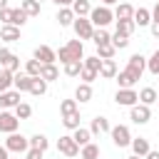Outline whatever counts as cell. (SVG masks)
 Instances as JSON below:
<instances>
[{
    "mask_svg": "<svg viewBox=\"0 0 159 159\" xmlns=\"http://www.w3.org/2000/svg\"><path fill=\"white\" fill-rule=\"evenodd\" d=\"M72 139L77 142V147L82 149V147H87L89 142H92V132L89 129H84V127H80V129H75L72 132Z\"/></svg>",
    "mask_w": 159,
    "mask_h": 159,
    "instance_id": "obj_24",
    "label": "cell"
},
{
    "mask_svg": "<svg viewBox=\"0 0 159 159\" xmlns=\"http://www.w3.org/2000/svg\"><path fill=\"white\" fill-rule=\"evenodd\" d=\"M62 124H65V129H70V132L80 129V112H75V114H67V117H62Z\"/></svg>",
    "mask_w": 159,
    "mask_h": 159,
    "instance_id": "obj_39",
    "label": "cell"
},
{
    "mask_svg": "<svg viewBox=\"0 0 159 159\" xmlns=\"http://www.w3.org/2000/svg\"><path fill=\"white\" fill-rule=\"evenodd\" d=\"M109 137H112V144H114V147H119V149H122V147H129V144H132V139H134L127 124H114V127H112V132H109Z\"/></svg>",
    "mask_w": 159,
    "mask_h": 159,
    "instance_id": "obj_2",
    "label": "cell"
},
{
    "mask_svg": "<svg viewBox=\"0 0 159 159\" xmlns=\"http://www.w3.org/2000/svg\"><path fill=\"white\" fill-rule=\"evenodd\" d=\"M134 20H117V30L114 32H119V35H124V37H132V32H134Z\"/></svg>",
    "mask_w": 159,
    "mask_h": 159,
    "instance_id": "obj_31",
    "label": "cell"
},
{
    "mask_svg": "<svg viewBox=\"0 0 159 159\" xmlns=\"http://www.w3.org/2000/svg\"><path fill=\"white\" fill-rule=\"evenodd\" d=\"M65 47H67V52H70V57H72V60H80V62L84 60V47H82V40H70Z\"/></svg>",
    "mask_w": 159,
    "mask_h": 159,
    "instance_id": "obj_19",
    "label": "cell"
},
{
    "mask_svg": "<svg viewBox=\"0 0 159 159\" xmlns=\"http://www.w3.org/2000/svg\"><path fill=\"white\" fill-rule=\"evenodd\" d=\"M129 147H132V154H134V157H142V159L152 152V147H149V139H147V137H134Z\"/></svg>",
    "mask_w": 159,
    "mask_h": 159,
    "instance_id": "obj_11",
    "label": "cell"
},
{
    "mask_svg": "<svg viewBox=\"0 0 159 159\" xmlns=\"http://www.w3.org/2000/svg\"><path fill=\"white\" fill-rule=\"evenodd\" d=\"M89 20H92V25H94V27H107L109 22H114V10H112V7H107V5L92 7Z\"/></svg>",
    "mask_w": 159,
    "mask_h": 159,
    "instance_id": "obj_1",
    "label": "cell"
},
{
    "mask_svg": "<svg viewBox=\"0 0 159 159\" xmlns=\"http://www.w3.org/2000/svg\"><path fill=\"white\" fill-rule=\"evenodd\" d=\"M17 127H20V119L15 117V112L2 109V112H0V132L12 134V132H17Z\"/></svg>",
    "mask_w": 159,
    "mask_h": 159,
    "instance_id": "obj_8",
    "label": "cell"
},
{
    "mask_svg": "<svg viewBox=\"0 0 159 159\" xmlns=\"http://www.w3.org/2000/svg\"><path fill=\"white\" fill-rule=\"evenodd\" d=\"M15 10H17V7H5V10L0 12L2 25H15Z\"/></svg>",
    "mask_w": 159,
    "mask_h": 159,
    "instance_id": "obj_43",
    "label": "cell"
},
{
    "mask_svg": "<svg viewBox=\"0 0 159 159\" xmlns=\"http://www.w3.org/2000/svg\"><path fill=\"white\" fill-rule=\"evenodd\" d=\"M5 7H7V0H0V12H2Z\"/></svg>",
    "mask_w": 159,
    "mask_h": 159,
    "instance_id": "obj_55",
    "label": "cell"
},
{
    "mask_svg": "<svg viewBox=\"0 0 159 159\" xmlns=\"http://www.w3.org/2000/svg\"><path fill=\"white\" fill-rule=\"evenodd\" d=\"M0 40H5V42H17V40H20V27H15V25H2V27H0Z\"/></svg>",
    "mask_w": 159,
    "mask_h": 159,
    "instance_id": "obj_18",
    "label": "cell"
},
{
    "mask_svg": "<svg viewBox=\"0 0 159 159\" xmlns=\"http://www.w3.org/2000/svg\"><path fill=\"white\" fill-rule=\"evenodd\" d=\"M32 57H35L37 62H42V65H55L57 52H55L52 47H47V45H37V47H35V52H32Z\"/></svg>",
    "mask_w": 159,
    "mask_h": 159,
    "instance_id": "obj_10",
    "label": "cell"
},
{
    "mask_svg": "<svg viewBox=\"0 0 159 159\" xmlns=\"http://www.w3.org/2000/svg\"><path fill=\"white\" fill-rule=\"evenodd\" d=\"M15 117H17V119H30V117H32V107H30L27 102H20V104L15 107Z\"/></svg>",
    "mask_w": 159,
    "mask_h": 159,
    "instance_id": "obj_40",
    "label": "cell"
},
{
    "mask_svg": "<svg viewBox=\"0 0 159 159\" xmlns=\"http://www.w3.org/2000/svg\"><path fill=\"white\" fill-rule=\"evenodd\" d=\"M40 72H42V62H37L35 57L25 62V75H30V77H40Z\"/></svg>",
    "mask_w": 159,
    "mask_h": 159,
    "instance_id": "obj_34",
    "label": "cell"
},
{
    "mask_svg": "<svg viewBox=\"0 0 159 159\" xmlns=\"http://www.w3.org/2000/svg\"><path fill=\"white\" fill-rule=\"evenodd\" d=\"M117 62L114 60H102V67H99V77H104V80H114L117 77Z\"/></svg>",
    "mask_w": 159,
    "mask_h": 159,
    "instance_id": "obj_20",
    "label": "cell"
},
{
    "mask_svg": "<svg viewBox=\"0 0 159 159\" xmlns=\"http://www.w3.org/2000/svg\"><path fill=\"white\" fill-rule=\"evenodd\" d=\"M80 157H82V159H99V147H97L94 142H89L87 147L80 149Z\"/></svg>",
    "mask_w": 159,
    "mask_h": 159,
    "instance_id": "obj_33",
    "label": "cell"
},
{
    "mask_svg": "<svg viewBox=\"0 0 159 159\" xmlns=\"http://www.w3.org/2000/svg\"><path fill=\"white\" fill-rule=\"evenodd\" d=\"M82 65H84L87 70H94V72H99V67H102V60H99L97 55H92V57H84V60H82Z\"/></svg>",
    "mask_w": 159,
    "mask_h": 159,
    "instance_id": "obj_41",
    "label": "cell"
},
{
    "mask_svg": "<svg viewBox=\"0 0 159 159\" xmlns=\"http://www.w3.org/2000/svg\"><path fill=\"white\" fill-rule=\"evenodd\" d=\"M114 52H117V50H114V45H112V42H107V45H99V47H97V57H99V60H112V57H114Z\"/></svg>",
    "mask_w": 159,
    "mask_h": 159,
    "instance_id": "obj_38",
    "label": "cell"
},
{
    "mask_svg": "<svg viewBox=\"0 0 159 159\" xmlns=\"http://www.w3.org/2000/svg\"><path fill=\"white\" fill-rule=\"evenodd\" d=\"M89 132H92V134H107V132H112V124H109L107 117H94Z\"/></svg>",
    "mask_w": 159,
    "mask_h": 159,
    "instance_id": "obj_17",
    "label": "cell"
},
{
    "mask_svg": "<svg viewBox=\"0 0 159 159\" xmlns=\"http://www.w3.org/2000/svg\"><path fill=\"white\" fill-rule=\"evenodd\" d=\"M30 149H40V152H47L50 149V142L45 134H32L30 137Z\"/></svg>",
    "mask_w": 159,
    "mask_h": 159,
    "instance_id": "obj_29",
    "label": "cell"
},
{
    "mask_svg": "<svg viewBox=\"0 0 159 159\" xmlns=\"http://www.w3.org/2000/svg\"><path fill=\"white\" fill-rule=\"evenodd\" d=\"M157 102H159V92H157L154 87H142V89H139V104L152 107V104H157Z\"/></svg>",
    "mask_w": 159,
    "mask_h": 159,
    "instance_id": "obj_13",
    "label": "cell"
},
{
    "mask_svg": "<svg viewBox=\"0 0 159 159\" xmlns=\"http://www.w3.org/2000/svg\"><path fill=\"white\" fill-rule=\"evenodd\" d=\"M47 92V82L42 80V77H32V87H30V94H35V97H42Z\"/></svg>",
    "mask_w": 159,
    "mask_h": 159,
    "instance_id": "obj_32",
    "label": "cell"
},
{
    "mask_svg": "<svg viewBox=\"0 0 159 159\" xmlns=\"http://www.w3.org/2000/svg\"><path fill=\"white\" fill-rule=\"evenodd\" d=\"M40 77L50 84V82H55L57 77H60V70H57V65H42V72H40Z\"/></svg>",
    "mask_w": 159,
    "mask_h": 159,
    "instance_id": "obj_28",
    "label": "cell"
},
{
    "mask_svg": "<svg viewBox=\"0 0 159 159\" xmlns=\"http://www.w3.org/2000/svg\"><path fill=\"white\" fill-rule=\"evenodd\" d=\"M37 2H45V0H37Z\"/></svg>",
    "mask_w": 159,
    "mask_h": 159,
    "instance_id": "obj_57",
    "label": "cell"
},
{
    "mask_svg": "<svg viewBox=\"0 0 159 159\" xmlns=\"http://www.w3.org/2000/svg\"><path fill=\"white\" fill-rule=\"evenodd\" d=\"M7 70H10L12 75H17V70H20V57H17V55H12V60H10V65H7Z\"/></svg>",
    "mask_w": 159,
    "mask_h": 159,
    "instance_id": "obj_47",
    "label": "cell"
},
{
    "mask_svg": "<svg viewBox=\"0 0 159 159\" xmlns=\"http://www.w3.org/2000/svg\"><path fill=\"white\" fill-rule=\"evenodd\" d=\"M134 10H137V7H132L129 2H119V5L114 7V22H117V20H134Z\"/></svg>",
    "mask_w": 159,
    "mask_h": 159,
    "instance_id": "obj_14",
    "label": "cell"
},
{
    "mask_svg": "<svg viewBox=\"0 0 159 159\" xmlns=\"http://www.w3.org/2000/svg\"><path fill=\"white\" fill-rule=\"evenodd\" d=\"M72 12H75L77 17H89V12H92L89 0H75V2H72Z\"/></svg>",
    "mask_w": 159,
    "mask_h": 159,
    "instance_id": "obj_26",
    "label": "cell"
},
{
    "mask_svg": "<svg viewBox=\"0 0 159 159\" xmlns=\"http://www.w3.org/2000/svg\"><path fill=\"white\" fill-rule=\"evenodd\" d=\"M57 60H60L62 65H67V62H72V57H70V52H67V47H60V50H57Z\"/></svg>",
    "mask_w": 159,
    "mask_h": 159,
    "instance_id": "obj_46",
    "label": "cell"
},
{
    "mask_svg": "<svg viewBox=\"0 0 159 159\" xmlns=\"http://www.w3.org/2000/svg\"><path fill=\"white\" fill-rule=\"evenodd\" d=\"M12 80H15V75H12L10 70L0 67V94H2V92H7V89L12 87Z\"/></svg>",
    "mask_w": 159,
    "mask_h": 159,
    "instance_id": "obj_30",
    "label": "cell"
},
{
    "mask_svg": "<svg viewBox=\"0 0 159 159\" xmlns=\"http://www.w3.org/2000/svg\"><path fill=\"white\" fill-rule=\"evenodd\" d=\"M52 2H55L57 7H72V2H75V0H52Z\"/></svg>",
    "mask_w": 159,
    "mask_h": 159,
    "instance_id": "obj_49",
    "label": "cell"
},
{
    "mask_svg": "<svg viewBox=\"0 0 159 159\" xmlns=\"http://www.w3.org/2000/svg\"><path fill=\"white\" fill-rule=\"evenodd\" d=\"M42 154H45V152H40V149H27L25 157H30V159H42Z\"/></svg>",
    "mask_w": 159,
    "mask_h": 159,
    "instance_id": "obj_48",
    "label": "cell"
},
{
    "mask_svg": "<svg viewBox=\"0 0 159 159\" xmlns=\"http://www.w3.org/2000/svg\"><path fill=\"white\" fill-rule=\"evenodd\" d=\"M114 102L119 107H134V104H139V92H134V89H117L114 92Z\"/></svg>",
    "mask_w": 159,
    "mask_h": 159,
    "instance_id": "obj_7",
    "label": "cell"
},
{
    "mask_svg": "<svg viewBox=\"0 0 159 159\" xmlns=\"http://www.w3.org/2000/svg\"><path fill=\"white\" fill-rule=\"evenodd\" d=\"M92 42L99 47V45H107L112 42V35L107 32V27H94V35H92Z\"/></svg>",
    "mask_w": 159,
    "mask_h": 159,
    "instance_id": "obj_27",
    "label": "cell"
},
{
    "mask_svg": "<svg viewBox=\"0 0 159 159\" xmlns=\"http://www.w3.org/2000/svg\"><path fill=\"white\" fill-rule=\"evenodd\" d=\"M112 45H114V50H124V47L129 45V37H124V35L114 32V35H112Z\"/></svg>",
    "mask_w": 159,
    "mask_h": 159,
    "instance_id": "obj_44",
    "label": "cell"
},
{
    "mask_svg": "<svg viewBox=\"0 0 159 159\" xmlns=\"http://www.w3.org/2000/svg\"><path fill=\"white\" fill-rule=\"evenodd\" d=\"M75 17H77V15L72 12V7H60L55 20H57V25H60V27H70V25L75 22Z\"/></svg>",
    "mask_w": 159,
    "mask_h": 159,
    "instance_id": "obj_16",
    "label": "cell"
},
{
    "mask_svg": "<svg viewBox=\"0 0 159 159\" xmlns=\"http://www.w3.org/2000/svg\"><path fill=\"white\" fill-rule=\"evenodd\" d=\"M124 70H129L137 80H142V75H144V70H147V57L139 55V52H134V55L127 60V67H124Z\"/></svg>",
    "mask_w": 159,
    "mask_h": 159,
    "instance_id": "obj_5",
    "label": "cell"
},
{
    "mask_svg": "<svg viewBox=\"0 0 159 159\" xmlns=\"http://www.w3.org/2000/svg\"><path fill=\"white\" fill-rule=\"evenodd\" d=\"M5 147H7V152H15V154H27V149H30V139L27 137H22V134H17V132H12V134H7V139H5Z\"/></svg>",
    "mask_w": 159,
    "mask_h": 159,
    "instance_id": "obj_4",
    "label": "cell"
},
{
    "mask_svg": "<svg viewBox=\"0 0 159 159\" xmlns=\"http://www.w3.org/2000/svg\"><path fill=\"white\" fill-rule=\"evenodd\" d=\"M97 77H99V72H94V70H87V67H82V72H80V80H82L84 84H92Z\"/></svg>",
    "mask_w": 159,
    "mask_h": 159,
    "instance_id": "obj_42",
    "label": "cell"
},
{
    "mask_svg": "<svg viewBox=\"0 0 159 159\" xmlns=\"http://www.w3.org/2000/svg\"><path fill=\"white\" fill-rule=\"evenodd\" d=\"M10 60H12V52H10L7 47H0V67H5V70H7Z\"/></svg>",
    "mask_w": 159,
    "mask_h": 159,
    "instance_id": "obj_45",
    "label": "cell"
},
{
    "mask_svg": "<svg viewBox=\"0 0 159 159\" xmlns=\"http://www.w3.org/2000/svg\"><path fill=\"white\" fill-rule=\"evenodd\" d=\"M149 30H152V35H154V37H159V22H152V25H149Z\"/></svg>",
    "mask_w": 159,
    "mask_h": 159,
    "instance_id": "obj_51",
    "label": "cell"
},
{
    "mask_svg": "<svg viewBox=\"0 0 159 159\" xmlns=\"http://www.w3.org/2000/svg\"><path fill=\"white\" fill-rule=\"evenodd\" d=\"M0 159H10V152H7V147H5V144L0 147Z\"/></svg>",
    "mask_w": 159,
    "mask_h": 159,
    "instance_id": "obj_52",
    "label": "cell"
},
{
    "mask_svg": "<svg viewBox=\"0 0 159 159\" xmlns=\"http://www.w3.org/2000/svg\"><path fill=\"white\" fill-rule=\"evenodd\" d=\"M72 30H75L77 40H92V35H94V25L89 17H75Z\"/></svg>",
    "mask_w": 159,
    "mask_h": 159,
    "instance_id": "obj_3",
    "label": "cell"
},
{
    "mask_svg": "<svg viewBox=\"0 0 159 159\" xmlns=\"http://www.w3.org/2000/svg\"><path fill=\"white\" fill-rule=\"evenodd\" d=\"M144 159H159V149H152V152H149Z\"/></svg>",
    "mask_w": 159,
    "mask_h": 159,
    "instance_id": "obj_53",
    "label": "cell"
},
{
    "mask_svg": "<svg viewBox=\"0 0 159 159\" xmlns=\"http://www.w3.org/2000/svg\"><path fill=\"white\" fill-rule=\"evenodd\" d=\"M152 22H159V2L152 7Z\"/></svg>",
    "mask_w": 159,
    "mask_h": 159,
    "instance_id": "obj_50",
    "label": "cell"
},
{
    "mask_svg": "<svg viewBox=\"0 0 159 159\" xmlns=\"http://www.w3.org/2000/svg\"><path fill=\"white\" fill-rule=\"evenodd\" d=\"M20 10H22L27 17H37V15L42 12V7H40L37 0H22V2H20Z\"/></svg>",
    "mask_w": 159,
    "mask_h": 159,
    "instance_id": "obj_25",
    "label": "cell"
},
{
    "mask_svg": "<svg viewBox=\"0 0 159 159\" xmlns=\"http://www.w3.org/2000/svg\"><path fill=\"white\" fill-rule=\"evenodd\" d=\"M129 119L134 124H147L152 119V109L147 104H134V107H129Z\"/></svg>",
    "mask_w": 159,
    "mask_h": 159,
    "instance_id": "obj_9",
    "label": "cell"
},
{
    "mask_svg": "<svg viewBox=\"0 0 159 159\" xmlns=\"http://www.w3.org/2000/svg\"><path fill=\"white\" fill-rule=\"evenodd\" d=\"M134 25H139V27L152 25V10H147V7H137V10H134Z\"/></svg>",
    "mask_w": 159,
    "mask_h": 159,
    "instance_id": "obj_22",
    "label": "cell"
},
{
    "mask_svg": "<svg viewBox=\"0 0 159 159\" xmlns=\"http://www.w3.org/2000/svg\"><path fill=\"white\" fill-rule=\"evenodd\" d=\"M75 112H80V109H77V99H62V102H60V114H62V117L75 114Z\"/></svg>",
    "mask_w": 159,
    "mask_h": 159,
    "instance_id": "obj_36",
    "label": "cell"
},
{
    "mask_svg": "<svg viewBox=\"0 0 159 159\" xmlns=\"http://www.w3.org/2000/svg\"><path fill=\"white\" fill-rule=\"evenodd\" d=\"M147 70H149L154 77H159V50H154V52L147 57Z\"/></svg>",
    "mask_w": 159,
    "mask_h": 159,
    "instance_id": "obj_37",
    "label": "cell"
},
{
    "mask_svg": "<svg viewBox=\"0 0 159 159\" xmlns=\"http://www.w3.org/2000/svg\"><path fill=\"white\" fill-rule=\"evenodd\" d=\"M82 67H84V65H82L80 60H72V62H67V65H65L62 70H65V75H67V77H80Z\"/></svg>",
    "mask_w": 159,
    "mask_h": 159,
    "instance_id": "obj_35",
    "label": "cell"
},
{
    "mask_svg": "<svg viewBox=\"0 0 159 159\" xmlns=\"http://www.w3.org/2000/svg\"><path fill=\"white\" fill-rule=\"evenodd\" d=\"M25 159H30V157H25Z\"/></svg>",
    "mask_w": 159,
    "mask_h": 159,
    "instance_id": "obj_58",
    "label": "cell"
},
{
    "mask_svg": "<svg viewBox=\"0 0 159 159\" xmlns=\"http://www.w3.org/2000/svg\"><path fill=\"white\" fill-rule=\"evenodd\" d=\"M157 104H159V102H157Z\"/></svg>",
    "mask_w": 159,
    "mask_h": 159,
    "instance_id": "obj_59",
    "label": "cell"
},
{
    "mask_svg": "<svg viewBox=\"0 0 159 159\" xmlns=\"http://www.w3.org/2000/svg\"><path fill=\"white\" fill-rule=\"evenodd\" d=\"M114 80H117L119 89H132V84H137V82H139V80H137V77H134L129 70H122V72H117V77H114Z\"/></svg>",
    "mask_w": 159,
    "mask_h": 159,
    "instance_id": "obj_15",
    "label": "cell"
},
{
    "mask_svg": "<svg viewBox=\"0 0 159 159\" xmlns=\"http://www.w3.org/2000/svg\"><path fill=\"white\" fill-rule=\"evenodd\" d=\"M12 87H15L17 92H30V87H32V77H30V75H25V72H22V75L17 72V75H15V80H12Z\"/></svg>",
    "mask_w": 159,
    "mask_h": 159,
    "instance_id": "obj_21",
    "label": "cell"
},
{
    "mask_svg": "<svg viewBox=\"0 0 159 159\" xmlns=\"http://www.w3.org/2000/svg\"><path fill=\"white\" fill-rule=\"evenodd\" d=\"M75 99H77V104H80V102H89V99H92V84L80 82V84L75 87Z\"/></svg>",
    "mask_w": 159,
    "mask_h": 159,
    "instance_id": "obj_23",
    "label": "cell"
},
{
    "mask_svg": "<svg viewBox=\"0 0 159 159\" xmlns=\"http://www.w3.org/2000/svg\"><path fill=\"white\" fill-rule=\"evenodd\" d=\"M119 0H102V5H107V7H112V5H117Z\"/></svg>",
    "mask_w": 159,
    "mask_h": 159,
    "instance_id": "obj_54",
    "label": "cell"
},
{
    "mask_svg": "<svg viewBox=\"0 0 159 159\" xmlns=\"http://www.w3.org/2000/svg\"><path fill=\"white\" fill-rule=\"evenodd\" d=\"M57 152L72 159V157H77V154H80V147H77V142L72 139V134H65V137H60V139H57Z\"/></svg>",
    "mask_w": 159,
    "mask_h": 159,
    "instance_id": "obj_6",
    "label": "cell"
},
{
    "mask_svg": "<svg viewBox=\"0 0 159 159\" xmlns=\"http://www.w3.org/2000/svg\"><path fill=\"white\" fill-rule=\"evenodd\" d=\"M17 104H20V92L17 89H7V92L0 94V112L2 109H10V107L15 109Z\"/></svg>",
    "mask_w": 159,
    "mask_h": 159,
    "instance_id": "obj_12",
    "label": "cell"
},
{
    "mask_svg": "<svg viewBox=\"0 0 159 159\" xmlns=\"http://www.w3.org/2000/svg\"><path fill=\"white\" fill-rule=\"evenodd\" d=\"M127 159H142V157H134V154H132V157H127Z\"/></svg>",
    "mask_w": 159,
    "mask_h": 159,
    "instance_id": "obj_56",
    "label": "cell"
}]
</instances>
